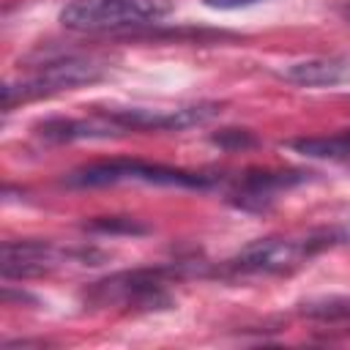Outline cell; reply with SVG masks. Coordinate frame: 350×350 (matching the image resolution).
Segmentation results:
<instances>
[{
	"label": "cell",
	"mask_w": 350,
	"mask_h": 350,
	"mask_svg": "<svg viewBox=\"0 0 350 350\" xmlns=\"http://www.w3.org/2000/svg\"><path fill=\"white\" fill-rule=\"evenodd\" d=\"M202 265L205 262H197V265L194 262H172V265H161V268L120 271V273L93 282L82 293V298L93 306L123 304V306H139V309H170L172 298L164 293V284L170 279H180L189 273H205Z\"/></svg>",
	"instance_id": "cell-1"
},
{
	"label": "cell",
	"mask_w": 350,
	"mask_h": 350,
	"mask_svg": "<svg viewBox=\"0 0 350 350\" xmlns=\"http://www.w3.org/2000/svg\"><path fill=\"white\" fill-rule=\"evenodd\" d=\"M172 14V0H71L60 22L79 33H104L123 27L156 25Z\"/></svg>",
	"instance_id": "cell-2"
},
{
	"label": "cell",
	"mask_w": 350,
	"mask_h": 350,
	"mask_svg": "<svg viewBox=\"0 0 350 350\" xmlns=\"http://www.w3.org/2000/svg\"><path fill=\"white\" fill-rule=\"evenodd\" d=\"M328 235H306V238H260L243 246L216 276H282L304 265L312 254L328 246Z\"/></svg>",
	"instance_id": "cell-3"
},
{
	"label": "cell",
	"mask_w": 350,
	"mask_h": 350,
	"mask_svg": "<svg viewBox=\"0 0 350 350\" xmlns=\"http://www.w3.org/2000/svg\"><path fill=\"white\" fill-rule=\"evenodd\" d=\"M104 77V66L93 57H79V55H57L36 63V71L22 79V82H5L3 88V109L8 112L19 101H33L44 98L60 90H74L90 82H98Z\"/></svg>",
	"instance_id": "cell-4"
},
{
	"label": "cell",
	"mask_w": 350,
	"mask_h": 350,
	"mask_svg": "<svg viewBox=\"0 0 350 350\" xmlns=\"http://www.w3.org/2000/svg\"><path fill=\"white\" fill-rule=\"evenodd\" d=\"M120 180H145V183H161V186H189V189H205L208 178L191 175L175 167L164 164H148L139 159H112V161H93L66 175L68 186H112Z\"/></svg>",
	"instance_id": "cell-5"
},
{
	"label": "cell",
	"mask_w": 350,
	"mask_h": 350,
	"mask_svg": "<svg viewBox=\"0 0 350 350\" xmlns=\"http://www.w3.org/2000/svg\"><path fill=\"white\" fill-rule=\"evenodd\" d=\"M55 246L46 241H5L3 243V279H33L49 273L55 265Z\"/></svg>",
	"instance_id": "cell-6"
},
{
	"label": "cell",
	"mask_w": 350,
	"mask_h": 350,
	"mask_svg": "<svg viewBox=\"0 0 350 350\" xmlns=\"http://www.w3.org/2000/svg\"><path fill=\"white\" fill-rule=\"evenodd\" d=\"M304 180V172H273V170H249L241 183H238V191L232 194L235 202L241 208H254V211H262L273 202V194L287 189V186H295Z\"/></svg>",
	"instance_id": "cell-7"
},
{
	"label": "cell",
	"mask_w": 350,
	"mask_h": 350,
	"mask_svg": "<svg viewBox=\"0 0 350 350\" xmlns=\"http://www.w3.org/2000/svg\"><path fill=\"white\" fill-rule=\"evenodd\" d=\"M282 79L306 85V88H325V85H339L350 79V60L347 57H309L290 63L282 71Z\"/></svg>",
	"instance_id": "cell-8"
},
{
	"label": "cell",
	"mask_w": 350,
	"mask_h": 350,
	"mask_svg": "<svg viewBox=\"0 0 350 350\" xmlns=\"http://www.w3.org/2000/svg\"><path fill=\"white\" fill-rule=\"evenodd\" d=\"M36 134L46 142H71V139H85V137H109L123 131L118 123H112L107 115L101 120H74V118H46L33 126Z\"/></svg>",
	"instance_id": "cell-9"
},
{
	"label": "cell",
	"mask_w": 350,
	"mask_h": 350,
	"mask_svg": "<svg viewBox=\"0 0 350 350\" xmlns=\"http://www.w3.org/2000/svg\"><path fill=\"white\" fill-rule=\"evenodd\" d=\"M293 150L309 159H345L350 156V134H331V137H298L287 142Z\"/></svg>",
	"instance_id": "cell-10"
},
{
	"label": "cell",
	"mask_w": 350,
	"mask_h": 350,
	"mask_svg": "<svg viewBox=\"0 0 350 350\" xmlns=\"http://www.w3.org/2000/svg\"><path fill=\"white\" fill-rule=\"evenodd\" d=\"M90 232H104V235H145L148 224L131 219V216H96L82 224Z\"/></svg>",
	"instance_id": "cell-11"
},
{
	"label": "cell",
	"mask_w": 350,
	"mask_h": 350,
	"mask_svg": "<svg viewBox=\"0 0 350 350\" xmlns=\"http://www.w3.org/2000/svg\"><path fill=\"white\" fill-rule=\"evenodd\" d=\"M211 142L219 145L221 150H230V153H235V150H249V148H257V145H260V139L254 137V131H249V129H235V126L213 131V134H211Z\"/></svg>",
	"instance_id": "cell-12"
},
{
	"label": "cell",
	"mask_w": 350,
	"mask_h": 350,
	"mask_svg": "<svg viewBox=\"0 0 350 350\" xmlns=\"http://www.w3.org/2000/svg\"><path fill=\"white\" fill-rule=\"evenodd\" d=\"M208 8H219V11H232V8H243V5H252V3H260V0H202Z\"/></svg>",
	"instance_id": "cell-13"
},
{
	"label": "cell",
	"mask_w": 350,
	"mask_h": 350,
	"mask_svg": "<svg viewBox=\"0 0 350 350\" xmlns=\"http://www.w3.org/2000/svg\"><path fill=\"white\" fill-rule=\"evenodd\" d=\"M339 11H342V14H345V16H347V19H350V5H342V8H339Z\"/></svg>",
	"instance_id": "cell-14"
}]
</instances>
